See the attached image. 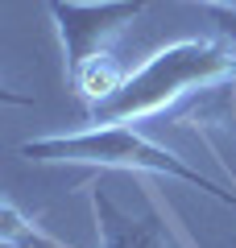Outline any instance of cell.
I'll list each match as a JSON object with an SVG mask.
<instances>
[{
	"label": "cell",
	"mask_w": 236,
	"mask_h": 248,
	"mask_svg": "<svg viewBox=\"0 0 236 248\" xmlns=\"http://www.w3.org/2000/svg\"><path fill=\"white\" fill-rule=\"evenodd\" d=\"M21 157H29V161H79V166H104V170H145V174L178 178V182L195 186V190H203L216 203L236 211V190H228V186L211 182L207 174L191 170L178 153L145 141L129 124H96V128L67 133V137H37V141L21 145Z\"/></svg>",
	"instance_id": "2"
},
{
	"label": "cell",
	"mask_w": 236,
	"mask_h": 248,
	"mask_svg": "<svg viewBox=\"0 0 236 248\" xmlns=\"http://www.w3.org/2000/svg\"><path fill=\"white\" fill-rule=\"evenodd\" d=\"M149 0H50L54 25L62 37V54H67V71H83L91 58H104L108 42L120 33L124 25L145 13Z\"/></svg>",
	"instance_id": "3"
},
{
	"label": "cell",
	"mask_w": 236,
	"mask_h": 248,
	"mask_svg": "<svg viewBox=\"0 0 236 248\" xmlns=\"http://www.w3.org/2000/svg\"><path fill=\"white\" fill-rule=\"evenodd\" d=\"M70 83L79 87V95H83V99L100 104V99H108V95L124 83V75H120V66L104 54V58H91L83 71H75V75H70Z\"/></svg>",
	"instance_id": "5"
},
{
	"label": "cell",
	"mask_w": 236,
	"mask_h": 248,
	"mask_svg": "<svg viewBox=\"0 0 236 248\" xmlns=\"http://www.w3.org/2000/svg\"><path fill=\"white\" fill-rule=\"evenodd\" d=\"M236 75V50L219 42H174L166 50H157L153 58H145L133 75H124V83L108 99L91 104V120L96 124H133L145 116L166 112L178 95L199 87H216V83Z\"/></svg>",
	"instance_id": "1"
},
{
	"label": "cell",
	"mask_w": 236,
	"mask_h": 248,
	"mask_svg": "<svg viewBox=\"0 0 236 248\" xmlns=\"http://www.w3.org/2000/svg\"><path fill=\"white\" fill-rule=\"evenodd\" d=\"M91 211L100 223V248H186L153 190H145L141 211H133L108 195V186H91Z\"/></svg>",
	"instance_id": "4"
},
{
	"label": "cell",
	"mask_w": 236,
	"mask_h": 248,
	"mask_svg": "<svg viewBox=\"0 0 236 248\" xmlns=\"http://www.w3.org/2000/svg\"><path fill=\"white\" fill-rule=\"evenodd\" d=\"M199 4H207V9H228V13H236V0H199Z\"/></svg>",
	"instance_id": "6"
}]
</instances>
